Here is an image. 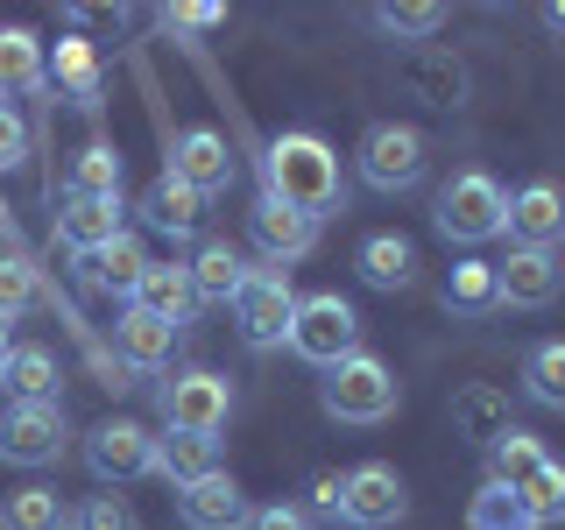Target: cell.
I'll return each instance as SVG.
<instances>
[{
	"label": "cell",
	"instance_id": "cell-36",
	"mask_svg": "<svg viewBox=\"0 0 565 530\" xmlns=\"http://www.w3.org/2000/svg\"><path fill=\"white\" fill-rule=\"evenodd\" d=\"M35 290H43V276H35V262L22 255V247H0V318H22L35 305Z\"/></svg>",
	"mask_w": 565,
	"mask_h": 530
},
{
	"label": "cell",
	"instance_id": "cell-42",
	"mask_svg": "<svg viewBox=\"0 0 565 530\" xmlns=\"http://www.w3.org/2000/svg\"><path fill=\"white\" fill-rule=\"evenodd\" d=\"M170 29H220L226 22V8H212V0H184V8H170L163 14Z\"/></svg>",
	"mask_w": 565,
	"mask_h": 530
},
{
	"label": "cell",
	"instance_id": "cell-1",
	"mask_svg": "<svg viewBox=\"0 0 565 530\" xmlns=\"http://www.w3.org/2000/svg\"><path fill=\"white\" fill-rule=\"evenodd\" d=\"M262 191L282 199V205H297L305 220H332V212H347L340 156H332L318 135H305V128L276 135L269 149H262Z\"/></svg>",
	"mask_w": 565,
	"mask_h": 530
},
{
	"label": "cell",
	"instance_id": "cell-12",
	"mask_svg": "<svg viewBox=\"0 0 565 530\" xmlns=\"http://www.w3.org/2000/svg\"><path fill=\"white\" fill-rule=\"evenodd\" d=\"M411 517V488H403V474L388 467V459H367V467L347 474V523L361 530H388Z\"/></svg>",
	"mask_w": 565,
	"mask_h": 530
},
{
	"label": "cell",
	"instance_id": "cell-18",
	"mask_svg": "<svg viewBox=\"0 0 565 530\" xmlns=\"http://www.w3.org/2000/svg\"><path fill=\"white\" fill-rule=\"evenodd\" d=\"M403 85H411V99L438 106V114L467 106V64H459L452 50H411V57H403Z\"/></svg>",
	"mask_w": 565,
	"mask_h": 530
},
{
	"label": "cell",
	"instance_id": "cell-45",
	"mask_svg": "<svg viewBox=\"0 0 565 530\" xmlns=\"http://www.w3.org/2000/svg\"><path fill=\"white\" fill-rule=\"evenodd\" d=\"M0 234H8V199H0Z\"/></svg>",
	"mask_w": 565,
	"mask_h": 530
},
{
	"label": "cell",
	"instance_id": "cell-32",
	"mask_svg": "<svg viewBox=\"0 0 565 530\" xmlns=\"http://www.w3.org/2000/svg\"><path fill=\"white\" fill-rule=\"evenodd\" d=\"M488 459H494V474H488V481H502V488H523V481H530V474H537V467H544L552 453L537 446V432H523V424H509V432H502V438L488 446Z\"/></svg>",
	"mask_w": 565,
	"mask_h": 530
},
{
	"label": "cell",
	"instance_id": "cell-28",
	"mask_svg": "<svg viewBox=\"0 0 565 530\" xmlns=\"http://www.w3.org/2000/svg\"><path fill=\"white\" fill-rule=\"evenodd\" d=\"M120 177H128V163L114 141H85L64 170V199H120Z\"/></svg>",
	"mask_w": 565,
	"mask_h": 530
},
{
	"label": "cell",
	"instance_id": "cell-27",
	"mask_svg": "<svg viewBox=\"0 0 565 530\" xmlns=\"http://www.w3.org/2000/svg\"><path fill=\"white\" fill-rule=\"evenodd\" d=\"M156 474L170 488H191L205 474H220V438H199V432H163L156 438Z\"/></svg>",
	"mask_w": 565,
	"mask_h": 530
},
{
	"label": "cell",
	"instance_id": "cell-43",
	"mask_svg": "<svg viewBox=\"0 0 565 530\" xmlns=\"http://www.w3.org/2000/svg\"><path fill=\"white\" fill-rule=\"evenodd\" d=\"M8 353H14V332H8V318H0V368H8Z\"/></svg>",
	"mask_w": 565,
	"mask_h": 530
},
{
	"label": "cell",
	"instance_id": "cell-29",
	"mask_svg": "<svg viewBox=\"0 0 565 530\" xmlns=\"http://www.w3.org/2000/svg\"><path fill=\"white\" fill-rule=\"evenodd\" d=\"M57 353H50V347H14L8 353V368H0V389H8V396L14 403H57Z\"/></svg>",
	"mask_w": 565,
	"mask_h": 530
},
{
	"label": "cell",
	"instance_id": "cell-14",
	"mask_svg": "<svg viewBox=\"0 0 565 530\" xmlns=\"http://www.w3.org/2000/svg\"><path fill=\"white\" fill-rule=\"evenodd\" d=\"M247 234H255V247L269 255V269H282V262H305L311 247H318V220H305L297 205H282L262 191L255 212H247Z\"/></svg>",
	"mask_w": 565,
	"mask_h": 530
},
{
	"label": "cell",
	"instance_id": "cell-7",
	"mask_svg": "<svg viewBox=\"0 0 565 530\" xmlns=\"http://www.w3.org/2000/svg\"><path fill=\"white\" fill-rule=\"evenodd\" d=\"M290 311H297V290H290V269H247V283L234 290V326L255 353H269L290 340Z\"/></svg>",
	"mask_w": 565,
	"mask_h": 530
},
{
	"label": "cell",
	"instance_id": "cell-26",
	"mask_svg": "<svg viewBox=\"0 0 565 530\" xmlns=\"http://www.w3.org/2000/svg\"><path fill=\"white\" fill-rule=\"evenodd\" d=\"M184 269H191L199 305H234V290L247 283V255H241L234 241H199V255H191Z\"/></svg>",
	"mask_w": 565,
	"mask_h": 530
},
{
	"label": "cell",
	"instance_id": "cell-33",
	"mask_svg": "<svg viewBox=\"0 0 565 530\" xmlns=\"http://www.w3.org/2000/svg\"><path fill=\"white\" fill-rule=\"evenodd\" d=\"M523 389L544 411H565V340H537L523 353Z\"/></svg>",
	"mask_w": 565,
	"mask_h": 530
},
{
	"label": "cell",
	"instance_id": "cell-5",
	"mask_svg": "<svg viewBox=\"0 0 565 530\" xmlns=\"http://www.w3.org/2000/svg\"><path fill=\"white\" fill-rule=\"evenodd\" d=\"M156 411H163L170 432H199V438H220L226 417H234V382L220 368H184L156 389Z\"/></svg>",
	"mask_w": 565,
	"mask_h": 530
},
{
	"label": "cell",
	"instance_id": "cell-35",
	"mask_svg": "<svg viewBox=\"0 0 565 530\" xmlns=\"http://www.w3.org/2000/svg\"><path fill=\"white\" fill-rule=\"evenodd\" d=\"M375 29L403 35V43H424V35L446 29V8L438 0H388V8H375Z\"/></svg>",
	"mask_w": 565,
	"mask_h": 530
},
{
	"label": "cell",
	"instance_id": "cell-10",
	"mask_svg": "<svg viewBox=\"0 0 565 530\" xmlns=\"http://www.w3.org/2000/svg\"><path fill=\"white\" fill-rule=\"evenodd\" d=\"M558 283H565L558 247H509V255L494 262V297L516 305V311H544L558 297Z\"/></svg>",
	"mask_w": 565,
	"mask_h": 530
},
{
	"label": "cell",
	"instance_id": "cell-41",
	"mask_svg": "<svg viewBox=\"0 0 565 530\" xmlns=\"http://www.w3.org/2000/svg\"><path fill=\"white\" fill-rule=\"evenodd\" d=\"M241 530H311V517L297 502H262V509H247Z\"/></svg>",
	"mask_w": 565,
	"mask_h": 530
},
{
	"label": "cell",
	"instance_id": "cell-37",
	"mask_svg": "<svg viewBox=\"0 0 565 530\" xmlns=\"http://www.w3.org/2000/svg\"><path fill=\"white\" fill-rule=\"evenodd\" d=\"M516 495H523V509H530V523H537V530L544 523H565V467H558V459H544Z\"/></svg>",
	"mask_w": 565,
	"mask_h": 530
},
{
	"label": "cell",
	"instance_id": "cell-17",
	"mask_svg": "<svg viewBox=\"0 0 565 530\" xmlns=\"http://www.w3.org/2000/svg\"><path fill=\"white\" fill-rule=\"evenodd\" d=\"M135 311H149V318H163V326L184 332L191 318H199V290H191V269L184 262H149L135 283V297H128Z\"/></svg>",
	"mask_w": 565,
	"mask_h": 530
},
{
	"label": "cell",
	"instance_id": "cell-8",
	"mask_svg": "<svg viewBox=\"0 0 565 530\" xmlns=\"http://www.w3.org/2000/svg\"><path fill=\"white\" fill-rule=\"evenodd\" d=\"M85 467H93L99 488H128L141 474H156V432L135 417H106L93 424V438H85Z\"/></svg>",
	"mask_w": 565,
	"mask_h": 530
},
{
	"label": "cell",
	"instance_id": "cell-13",
	"mask_svg": "<svg viewBox=\"0 0 565 530\" xmlns=\"http://www.w3.org/2000/svg\"><path fill=\"white\" fill-rule=\"evenodd\" d=\"M502 234H509V247H558V234H565V184L530 177L523 191H509Z\"/></svg>",
	"mask_w": 565,
	"mask_h": 530
},
{
	"label": "cell",
	"instance_id": "cell-21",
	"mask_svg": "<svg viewBox=\"0 0 565 530\" xmlns=\"http://www.w3.org/2000/svg\"><path fill=\"white\" fill-rule=\"evenodd\" d=\"M50 85L78 106V114H99L106 106V71H99V50L85 35H64L57 43V64H50Z\"/></svg>",
	"mask_w": 565,
	"mask_h": 530
},
{
	"label": "cell",
	"instance_id": "cell-24",
	"mask_svg": "<svg viewBox=\"0 0 565 530\" xmlns=\"http://www.w3.org/2000/svg\"><path fill=\"white\" fill-rule=\"evenodd\" d=\"M114 234H128L120 226V199H64L57 205V247H71V255H93Z\"/></svg>",
	"mask_w": 565,
	"mask_h": 530
},
{
	"label": "cell",
	"instance_id": "cell-40",
	"mask_svg": "<svg viewBox=\"0 0 565 530\" xmlns=\"http://www.w3.org/2000/svg\"><path fill=\"white\" fill-rule=\"evenodd\" d=\"M305 517H347V474H332V467L311 474V509Z\"/></svg>",
	"mask_w": 565,
	"mask_h": 530
},
{
	"label": "cell",
	"instance_id": "cell-2",
	"mask_svg": "<svg viewBox=\"0 0 565 530\" xmlns=\"http://www.w3.org/2000/svg\"><path fill=\"white\" fill-rule=\"evenodd\" d=\"M318 403H326V417H340V424H388L403 411V382L388 375V361H375V353H347V361L326 368Z\"/></svg>",
	"mask_w": 565,
	"mask_h": 530
},
{
	"label": "cell",
	"instance_id": "cell-3",
	"mask_svg": "<svg viewBox=\"0 0 565 530\" xmlns=\"http://www.w3.org/2000/svg\"><path fill=\"white\" fill-rule=\"evenodd\" d=\"M431 220H438V234H446V241L481 247V241L502 234V220H509V191L494 184L488 170H452V184L438 191Z\"/></svg>",
	"mask_w": 565,
	"mask_h": 530
},
{
	"label": "cell",
	"instance_id": "cell-34",
	"mask_svg": "<svg viewBox=\"0 0 565 530\" xmlns=\"http://www.w3.org/2000/svg\"><path fill=\"white\" fill-rule=\"evenodd\" d=\"M467 530H537V523H530V509H523L516 488L481 481V488H473V502H467Z\"/></svg>",
	"mask_w": 565,
	"mask_h": 530
},
{
	"label": "cell",
	"instance_id": "cell-44",
	"mask_svg": "<svg viewBox=\"0 0 565 530\" xmlns=\"http://www.w3.org/2000/svg\"><path fill=\"white\" fill-rule=\"evenodd\" d=\"M552 29H558V35H565V0H558V8H552Z\"/></svg>",
	"mask_w": 565,
	"mask_h": 530
},
{
	"label": "cell",
	"instance_id": "cell-22",
	"mask_svg": "<svg viewBox=\"0 0 565 530\" xmlns=\"http://www.w3.org/2000/svg\"><path fill=\"white\" fill-rule=\"evenodd\" d=\"M50 85V50H43V35L22 29V22H8L0 29V99H22V93H43Z\"/></svg>",
	"mask_w": 565,
	"mask_h": 530
},
{
	"label": "cell",
	"instance_id": "cell-38",
	"mask_svg": "<svg viewBox=\"0 0 565 530\" xmlns=\"http://www.w3.org/2000/svg\"><path fill=\"white\" fill-rule=\"evenodd\" d=\"M71 530H141V517H135V502L120 488H99V495H85V502L71 509Z\"/></svg>",
	"mask_w": 565,
	"mask_h": 530
},
{
	"label": "cell",
	"instance_id": "cell-19",
	"mask_svg": "<svg viewBox=\"0 0 565 530\" xmlns=\"http://www.w3.org/2000/svg\"><path fill=\"white\" fill-rule=\"evenodd\" d=\"M502 432H509V389L502 382L452 389V438H467V446H494Z\"/></svg>",
	"mask_w": 565,
	"mask_h": 530
},
{
	"label": "cell",
	"instance_id": "cell-31",
	"mask_svg": "<svg viewBox=\"0 0 565 530\" xmlns=\"http://www.w3.org/2000/svg\"><path fill=\"white\" fill-rule=\"evenodd\" d=\"M494 305H502V297H494V262H481V255L452 262V276H446V311L481 318V311H494Z\"/></svg>",
	"mask_w": 565,
	"mask_h": 530
},
{
	"label": "cell",
	"instance_id": "cell-6",
	"mask_svg": "<svg viewBox=\"0 0 565 530\" xmlns=\"http://www.w3.org/2000/svg\"><path fill=\"white\" fill-rule=\"evenodd\" d=\"M353 156H361V184L367 191H411L424 177V163H431V141H424L411 120H375Z\"/></svg>",
	"mask_w": 565,
	"mask_h": 530
},
{
	"label": "cell",
	"instance_id": "cell-11",
	"mask_svg": "<svg viewBox=\"0 0 565 530\" xmlns=\"http://www.w3.org/2000/svg\"><path fill=\"white\" fill-rule=\"evenodd\" d=\"M177 184H191L199 199H220L226 184H234V149H226V135L220 128H184L170 141V170Z\"/></svg>",
	"mask_w": 565,
	"mask_h": 530
},
{
	"label": "cell",
	"instance_id": "cell-4",
	"mask_svg": "<svg viewBox=\"0 0 565 530\" xmlns=\"http://www.w3.org/2000/svg\"><path fill=\"white\" fill-rule=\"evenodd\" d=\"M282 347L311 368H332V361H347V353H361V318H353V305L340 290H311V297H297L290 340Z\"/></svg>",
	"mask_w": 565,
	"mask_h": 530
},
{
	"label": "cell",
	"instance_id": "cell-25",
	"mask_svg": "<svg viewBox=\"0 0 565 530\" xmlns=\"http://www.w3.org/2000/svg\"><path fill=\"white\" fill-rule=\"evenodd\" d=\"M353 269H361L367 290H411L417 283V241L411 234H367Z\"/></svg>",
	"mask_w": 565,
	"mask_h": 530
},
{
	"label": "cell",
	"instance_id": "cell-23",
	"mask_svg": "<svg viewBox=\"0 0 565 530\" xmlns=\"http://www.w3.org/2000/svg\"><path fill=\"white\" fill-rule=\"evenodd\" d=\"M205 205L212 199H199L191 184H177V177H156L149 191H141V220L156 226V234H170V241H191L205 226Z\"/></svg>",
	"mask_w": 565,
	"mask_h": 530
},
{
	"label": "cell",
	"instance_id": "cell-15",
	"mask_svg": "<svg viewBox=\"0 0 565 530\" xmlns=\"http://www.w3.org/2000/svg\"><path fill=\"white\" fill-rule=\"evenodd\" d=\"M71 262H78V290L85 297H120V305H128L141 269H149V247H141L135 234H114L106 247H93V255H71Z\"/></svg>",
	"mask_w": 565,
	"mask_h": 530
},
{
	"label": "cell",
	"instance_id": "cell-16",
	"mask_svg": "<svg viewBox=\"0 0 565 530\" xmlns=\"http://www.w3.org/2000/svg\"><path fill=\"white\" fill-rule=\"evenodd\" d=\"M247 495L234 474H205V481H191V488H177V517H184V530H241L247 523Z\"/></svg>",
	"mask_w": 565,
	"mask_h": 530
},
{
	"label": "cell",
	"instance_id": "cell-9",
	"mask_svg": "<svg viewBox=\"0 0 565 530\" xmlns=\"http://www.w3.org/2000/svg\"><path fill=\"white\" fill-rule=\"evenodd\" d=\"M64 403H8V417H0V459L8 467H57L64 459Z\"/></svg>",
	"mask_w": 565,
	"mask_h": 530
},
{
	"label": "cell",
	"instance_id": "cell-20",
	"mask_svg": "<svg viewBox=\"0 0 565 530\" xmlns=\"http://www.w3.org/2000/svg\"><path fill=\"white\" fill-rule=\"evenodd\" d=\"M184 332L163 326V318H149V311H120L114 318V347H120V368H141V375H156V368H170V353Z\"/></svg>",
	"mask_w": 565,
	"mask_h": 530
},
{
	"label": "cell",
	"instance_id": "cell-30",
	"mask_svg": "<svg viewBox=\"0 0 565 530\" xmlns=\"http://www.w3.org/2000/svg\"><path fill=\"white\" fill-rule=\"evenodd\" d=\"M0 530H71V509H64L57 488L29 481V488H14L8 502H0Z\"/></svg>",
	"mask_w": 565,
	"mask_h": 530
},
{
	"label": "cell",
	"instance_id": "cell-39",
	"mask_svg": "<svg viewBox=\"0 0 565 530\" xmlns=\"http://www.w3.org/2000/svg\"><path fill=\"white\" fill-rule=\"evenodd\" d=\"M22 163H29V128H22V114L0 99V177L22 170Z\"/></svg>",
	"mask_w": 565,
	"mask_h": 530
}]
</instances>
